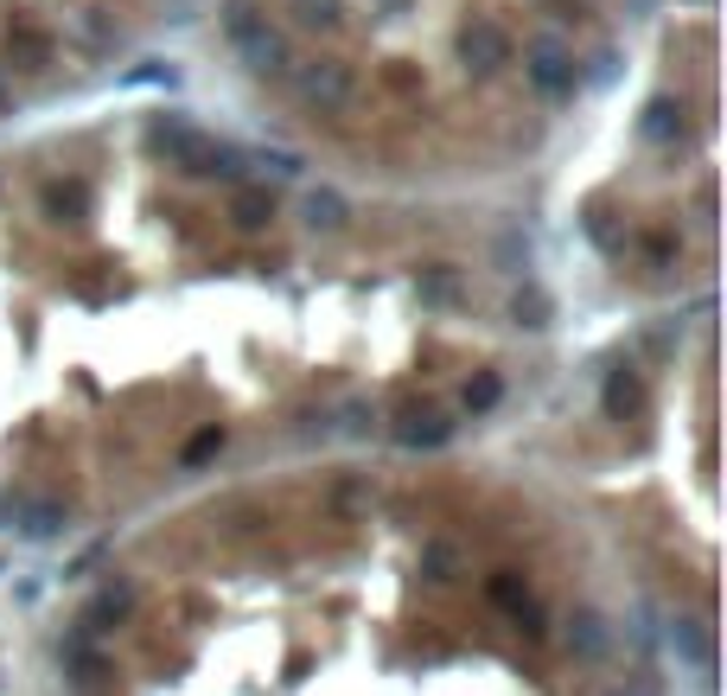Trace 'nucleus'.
<instances>
[{"instance_id":"f03ea898","label":"nucleus","mask_w":727,"mask_h":696,"mask_svg":"<svg viewBox=\"0 0 727 696\" xmlns=\"http://www.w3.org/2000/svg\"><path fill=\"white\" fill-rule=\"evenodd\" d=\"M288 83H293V96L313 103V110H351V96H358V71L345 58H293Z\"/></svg>"},{"instance_id":"20e7f679","label":"nucleus","mask_w":727,"mask_h":696,"mask_svg":"<svg viewBox=\"0 0 727 696\" xmlns=\"http://www.w3.org/2000/svg\"><path fill=\"white\" fill-rule=\"evenodd\" d=\"M523 77H530V90L549 96V103H568V96H575V83H581V77H575V58H568L562 45H549V38L523 52Z\"/></svg>"},{"instance_id":"0eeeda50","label":"nucleus","mask_w":727,"mask_h":696,"mask_svg":"<svg viewBox=\"0 0 727 696\" xmlns=\"http://www.w3.org/2000/svg\"><path fill=\"white\" fill-rule=\"evenodd\" d=\"M218 26H223V38H230V45H243V38H255L262 26H268V13H262L255 0H223Z\"/></svg>"},{"instance_id":"1a4fd4ad","label":"nucleus","mask_w":727,"mask_h":696,"mask_svg":"<svg viewBox=\"0 0 727 696\" xmlns=\"http://www.w3.org/2000/svg\"><path fill=\"white\" fill-rule=\"evenodd\" d=\"M307 224H313V230H345V224H351V205H345L332 185H320V192H307Z\"/></svg>"},{"instance_id":"a211bd4d","label":"nucleus","mask_w":727,"mask_h":696,"mask_svg":"<svg viewBox=\"0 0 727 696\" xmlns=\"http://www.w3.org/2000/svg\"><path fill=\"white\" fill-rule=\"evenodd\" d=\"M345 429H351V435H370V429H377V409L370 403H345Z\"/></svg>"},{"instance_id":"39448f33","label":"nucleus","mask_w":727,"mask_h":696,"mask_svg":"<svg viewBox=\"0 0 727 696\" xmlns=\"http://www.w3.org/2000/svg\"><path fill=\"white\" fill-rule=\"evenodd\" d=\"M236 58H243L255 77H275V83H288V71H293V45H288L281 26H262L255 38H243V45H236Z\"/></svg>"},{"instance_id":"f257e3e1","label":"nucleus","mask_w":727,"mask_h":696,"mask_svg":"<svg viewBox=\"0 0 727 696\" xmlns=\"http://www.w3.org/2000/svg\"><path fill=\"white\" fill-rule=\"evenodd\" d=\"M147 147L166 153V167H180L192 180H236V153H230L218 135L192 128L185 115H153V122H147Z\"/></svg>"},{"instance_id":"9d476101","label":"nucleus","mask_w":727,"mask_h":696,"mask_svg":"<svg viewBox=\"0 0 727 696\" xmlns=\"http://www.w3.org/2000/svg\"><path fill=\"white\" fill-rule=\"evenodd\" d=\"M230 218H236V230H262V224H275V198L255 192V185H243V192L230 198Z\"/></svg>"},{"instance_id":"6e6552de","label":"nucleus","mask_w":727,"mask_h":696,"mask_svg":"<svg viewBox=\"0 0 727 696\" xmlns=\"http://www.w3.org/2000/svg\"><path fill=\"white\" fill-rule=\"evenodd\" d=\"M638 135H645V141H677V135H683V103H670V96H657L651 110H645V122H638Z\"/></svg>"},{"instance_id":"7ed1b4c3","label":"nucleus","mask_w":727,"mask_h":696,"mask_svg":"<svg viewBox=\"0 0 727 696\" xmlns=\"http://www.w3.org/2000/svg\"><path fill=\"white\" fill-rule=\"evenodd\" d=\"M510 58H517V45H510V33L498 26V20H485V13H473L466 26H460V65L478 77L505 71Z\"/></svg>"},{"instance_id":"6ab92c4d","label":"nucleus","mask_w":727,"mask_h":696,"mask_svg":"<svg viewBox=\"0 0 727 696\" xmlns=\"http://www.w3.org/2000/svg\"><path fill=\"white\" fill-rule=\"evenodd\" d=\"M428 294H435V300H453V275H428Z\"/></svg>"},{"instance_id":"2eb2a0df","label":"nucleus","mask_w":727,"mask_h":696,"mask_svg":"<svg viewBox=\"0 0 727 696\" xmlns=\"http://www.w3.org/2000/svg\"><path fill=\"white\" fill-rule=\"evenodd\" d=\"M638 403H645L638 377H625V370H613V377H607V409H613V415H632Z\"/></svg>"},{"instance_id":"4468645a","label":"nucleus","mask_w":727,"mask_h":696,"mask_svg":"<svg viewBox=\"0 0 727 696\" xmlns=\"http://www.w3.org/2000/svg\"><path fill=\"white\" fill-rule=\"evenodd\" d=\"M510 313H517V327H549V313H555V307H549V294L543 288H523L517 294V300H510Z\"/></svg>"},{"instance_id":"f3484780","label":"nucleus","mask_w":727,"mask_h":696,"mask_svg":"<svg viewBox=\"0 0 727 696\" xmlns=\"http://www.w3.org/2000/svg\"><path fill=\"white\" fill-rule=\"evenodd\" d=\"M218 447H223V429H205V435H198V441H192V447H185V467H198V460H211Z\"/></svg>"},{"instance_id":"aec40b11","label":"nucleus","mask_w":727,"mask_h":696,"mask_svg":"<svg viewBox=\"0 0 727 696\" xmlns=\"http://www.w3.org/2000/svg\"><path fill=\"white\" fill-rule=\"evenodd\" d=\"M402 7H408V0H377V13H402Z\"/></svg>"},{"instance_id":"f8f14e48","label":"nucleus","mask_w":727,"mask_h":696,"mask_svg":"<svg viewBox=\"0 0 727 696\" xmlns=\"http://www.w3.org/2000/svg\"><path fill=\"white\" fill-rule=\"evenodd\" d=\"M38 205H45V218L65 224V218H77V212H83V185H58V180H51L45 192H38Z\"/></svg>"},{"instance_id":"9b49d317","label":"nucleus","mask_w":727,"mask_h":696,"mask_svg":"<svg viewBox=\"0 0 727 696\" xmlns=\"http://www.w3.org/2000/svg\"><path fill=\"white\" fill-rule=\"evenodd\" d=\"M293 20L300 26H313V33H338L345 26V0H288Z\"/></svg>"},{"instance_id":"423d86ee","label":"nucleus","mask_w":727,"mask_h":696,"mask_svg":"<svg viewBox=\"0 0 727 696\" xmlns=\"http://www.w3.org/2000/svg\"><path fill=\"white\" fill-rule=\"evenodd\" d=\"M447 435H453V422H447L440 409H408V415H402V429H396L402 447H440Z\"/></svg>"},{"instance_id":"ddd939ff","label":"nucleus","mask_w":727,"mask_h":696,"mask_svg":"<svg viewBox=\"0 0 727 696\" xmlns=\"http://www.w3.org/2000/svg\"><path fill=\"white\" fill-rule=\"evenodd\" d=\"M7 52L20 58V71H38V65L51 58V38H45V33H33V26H20V33H13V45H7Z\"/></svg>"},{"instance_id":"dca6fc26","label":"nucleus","mask_w":727,"mask_h":696,"mask_svg":"<svg viewBox=\"0 0 727 696\" xmlns=\"http://www.w3.org/2000/svg\"><path fill=\"white\" fill-rule=\"evenodd\" d=\"M498 397H505V384H498V377H492V370H485V377H473V384H466V409H492L498 403Z\"/></svg>"}]
</instances>
